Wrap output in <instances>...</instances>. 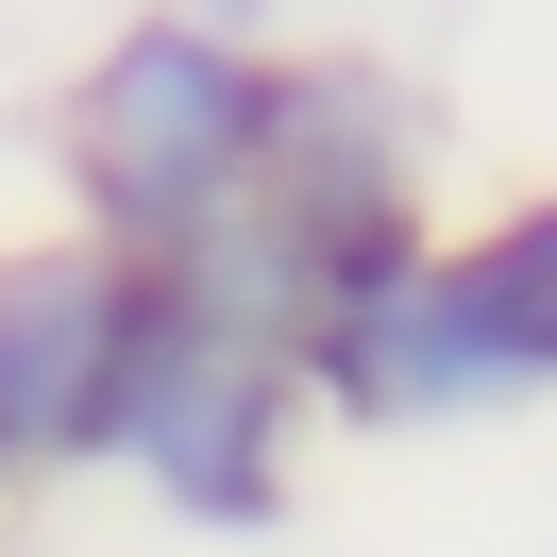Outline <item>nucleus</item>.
<instances>
[{
    "mask_svg": "<svg viewBox=\"0 0 557 557\" xmlns=\"http://www.w3.org/2000/svg\"><path fill=\"white\" fill-rule=\"evenodd\" d=\"M271 136V85L220 35H136L85 85V186H102L119 237H186V220L237 186V152Z\"/></svg>",
    "mask_w": 557,
    "mask_h": 557,
    "instance_id": "obj_1",
    "label": "nucleus"
},
{
    "mask_svg": "<svg viewBox=\"0 0 557 557\" xmlns=\"http://www.w3.org/2000/svg\"><path fill=\"white\" fill-rule=\"evenodd\" d=\"M136 338H152V287L119 271V253H17V271H0V456L119 440Z\"/></svg>",
    "mask_w": 557,
    "mask_h": 557,
    "instance_id": "obj_2",
    "label": "nucleus"
},
{
    "mask_svg": "<svg viewBox=\"0 0 557 557\" xmlns=\"http://www.w3.org/2000/svg\"><path fill=\"white\" fill-rule=\"evenodd\" d=\"M119 440L152 456V473L186 490V507H253V440H271V406H253V355L220 338V321H186V305H152V338H136V388H119Z\"/></svg>",
    "mask_w": 557,
    "mask_h": 557,
    "instance_id": "obj_3",
    "label": "nucleus"
},
{
    "mask_svg": "<svg viewBox=\"0 0 557 557\" xmlns=\"http://www.w3.org/2000/svg\"><path fill=\"white\" fill-rule=\"evenodd\" d=\"M440 305H456L473 388H541V372H557V203H541V220H507L473 271H440Z\"/></svg>",
    "mask_w": 557,
    "mask_h": 557,
    "instance_id": "obj_4",
    "label": "nucleus"
},
{
    "mask_svg": "<svg viewBox=\"0 0 557 557\" xmlns=\"http://www.w3.org/2000/svg\"><path fill=\"white\" fill-rule=\"evenodd\" d=\"M237 17H253V0H237Z\"/></svg>",
    "mask_w": 557,
    "mask_h": 557,
    "instance_id": "obj_5",
    "label": "nucleus"
}]
</instances>
